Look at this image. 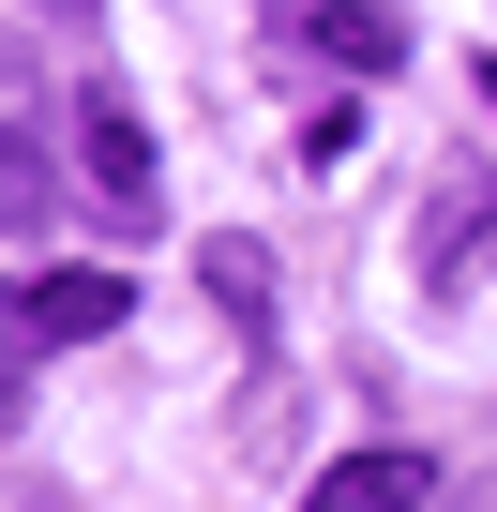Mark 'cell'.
Returning <instances> with one entry per match:
<instances>
[{
	"label": "cell",
	"mask_w": 497,
	"mask_h": 512,
	"mask_svg": "<svg viewBox=\"0 0 497 512\" xmlns=\"http://www.w3.org/2000/svg\"><path fill=\"white\" fill-rule=\"evenodd\" d=\"M76 166H91V211H106V226H151V211H166V181H151V121H136L121 91L76 106Z\"/></svg>",
	"instance_id": "obj_1"
},
{
	"label": "cell",
	"mask_w": 497,
	"mask_h": 512,
	"mask_svg": "<svg viewBox=\"0 0 497 512\" xmlns=\"http://www.w3.org/2000/svg\"><path fill=\"white\" fill-rule=\"evenodd\" d=\"M272 31H287V46H332L362 91L407 61V16H392V0H272Z\"/></svg>",
	"instance_id": "obj_2"
},
{
	"label": "cell",
	"mask_w": 497,
	"mask_h": 512,
	"mask_svg": "<svg viewBox=\"0 0 497 512\" xmlns=\"http://www.w3.org/2000/svg\"><path fill=\"white\" fill-rule=\"evenodd\" d=\"M422 497H437V452H347L302 482V512H422Z\"/></svg>",
	"instance_id": "obj_3"
},
{
	"label": "cell",
	"mask_w": 497,
	"mask_h": 512,
	"mask_svg": "<svg viewBox=\"0 0 497 512\" xmlns=\"http://www.w3.org/2000/svg\"><path fill=\"white\" fill-rule=\"evenodd\" d=\"M121 317H136L121 272H31V347H91V332H121Z\"/></svg>",
	"instance_id": "obj_4"
},
{
	"label": "cell",
	"mask_w": 497,
	"mask_h": 512,
	"mask_svg": "<svg viewBox=\"0 0 497 512\" xmlns=\"http://www.w3.org/2000/svg\"><path fill=\"white\" fill-rule=\"evenodd\" d=\"M196 287H211V302H226L241 332H257V317H272V256L241 241V226H211V241H196Z\"/></svg>",
	"instance_id": "obj_5"
},
{
	"label": "cell",
	"mask_w": 497,
	"mask_h": 512,
	"mask_svg": "<svg viewBox=\"0 0 497 512\" xmlns=\"http://www.w3.org/2000/svg\"><path fill=\"white\" fill-rule=\"evenodd\" d=\"M46 196H61V181H46V136L16 121V136H0V211H16V241L46 226Z\"/></svg>",
	"instance_id": "obj_6"
},
{
	"label": "cell",
	"mask_w": 497,
	"mask_h": 512,
	"mask_svg": "<svg viewBox=\"0 0 497 512\" xmlns=\"http://www.w3.org/2000/svg\"><path fill=\"white\" fill-rule=\"evenodd\" d=\"M467 241H497V196H437V226H422V272L437 287L467 272Z\"/></svg>",
	"instance_id": "obj_7"
},
{
	"label": "cell",
	"mask_w": 497,
	"mask_h": 512,
	"mask_svg": "<svg viewBox=\"0 0 497 512\" xmlns=\"http://www.w3.org/2000/svg\"><path fill=\"white\" fill-rule=\"evenodd\" d=\"M482 106H497V61H482Z\"/></svg>",
	"instance_id": "obj_8"
}]
</instances>
